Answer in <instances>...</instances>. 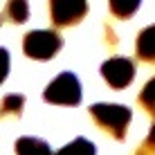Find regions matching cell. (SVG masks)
<instances>
[{"label": "cell", "instance_id": "obj_4", "mask_svg": "<svg viewBox=\"0 0 155 155\" xmlns=\"http://www.w3.org/2000/svg\"><path fill=\"white\" fill-rule=\"evenodd\" d=\"M101 77L113 90H124L135 79V63L128 56H113L101 63Z\"/></svg>", "mask_w": 155, "mask_h": 155}, {"label": "cell", "instance_id": "obj_6", "mask_svg": "<svg viewBox=\"0 0 155 155\" xmlns=\"http://www.w3.org/2000/svg\"><path fill=\"white\" fill-rule=\"evenodd\" d=\"M135 52H137V58H140V61L155 63V25L140 31L137 43H135Z\"/></svg>", "mask_w": 155, "mask_h": 155}, {"label": "cell", "instance_id": "obj_9", "mask_svg": "<svg viewBox=\"0 0 155 155\" xmlns=\"http://www.w3.org/2000/svg\"><path fill=\"white\" fill-rule=\"evenodd\" d=\"M94 153H97V148H94L92 142L85 140V137H77L70 144H65L63 148H58L54 155H94Z\"/></svg>", "mask_w": 155, "mask_h": 155}, {"label": "cell", "instance_id": "obj_1", "mask_svg": "<svg viewBox=\"0 0 155 155\" xmlns=\"http://www.w3.org/2000/svg\"><path fill=\"white\" fill-rule=\"evenodd\" d=\"M90 115L97 121V126L101 130L110 133L115 140H124L128 124H130V108L119 104H92L90 106Z\"/></svg>", "mask_w": 155, "mask_h": 155}, {"label": "cell", "instance_id": "obj_8", "mask_svg": "<svg viewBox=\"0 0 155 155\" xmlns=\"http://www.w3.org/2000/svg\"><path fill=\"white\" fill-rule=\"evenodd\" d=\"M5 18L9 23H16V25L27 23V18H29L27 0H7V5H5Z\"/></svg>", "mask_w": 155, "mask_h": 155}, {"label": "cell", "instance_id": "obj_3", "mask_svg": "<svg viewBox=\"0 0 155 155\" xmlns=\"http://www.w3.org/2000/svg\"><path fill=\"white\" fill-rule=\"evenodd\" d=\"M43 97L47 104L54 106H79L81 104V83H79L77 74L61 72L54 81H50Z\"/></svg>", "mask_w": 155, "mask_h": 155}, {"label": "cell", "instance_id": "obj_11", "mask_svg": "<svg viewBox=\"0 0 155 155\" xmlns=\"http://www.w3.org/2000/svg\"><path fill=\"white\" fill-rule=\"evenodd\" d=\"M23 104H25L23 94H7V97L2 99V110H0V115H2V117H9V115L20 117V113H23Z\"/></svg>", "mask_w": 155, "mask_h": 155}, {"label": "cell", "instance_id": "obj_2", "mask_svg": "<svg viewBox=\"0 0 155 155\" xmlns=\"http://www.w3.org/2000/svg\"><path fill=\"white\" fill-rule=\"evenodd\" d=\"M61 45H63V38L54 29H34V31H27L23 38L25 56L36 58V61H50L52 56H56Z\"/></svg>", "mask_w": 155, "mask_h": 155}, {"label": "cell", "instance_id": "obj_12", "mask_svg": "<svg viewBox=\"0 0 155 155\" xmlns=\"http://www.w3.org/2000/svg\"><path fill=\"white\" fill-rule=\"evenodd\" d=\"M140 106L146 110L148 115L155 117V77L142 88V92H140Z\"/></svg>", "mask_w": 155, "mask_h": 155}, {"label": "cell", "instance_id": "obj_13", "mask_svg": "<svg viewBox=\"0 0 155 155\" xmlns=\"http://www.w3.org/2000/svg\"><path fill=\"white\" fill-rule=\"evenodd\" d=\"M135 155H155V124L151 126V133H148L146 142L135 151Z\"/></svg>", "mask_w": 155, "mask_h": 155}, {"label": "cell", "instance_id": "obj_5", "mask_svg": "<svg viewBox=\"0 0 155 155\" xmlns=\"http://www.w3.org/2000/svg\"><path fill=\"white\" fill-rule=\"evenodd\" d=\"M88 14V0H50V18L56 27L81 23Z\"/></svg>", "mask_w": 155, "mask_h": 155}, {"label": "cell", "instance_id": "obj_10", "mask_svg": "<svg viewBox=\"0 0 155 155\" xmlns=\"http://www.w3.org/2000/svg\"><path fill=\"white\" fill-rule=\"evenodd\" d=\"M108 2H110V12H113L115 18L126 20L140 9L142 0H108Z\"/></svg>", "mask_w": 155, "mask_h": 155}, {"label": "cell", "instance_id": "obj_7", "mask_svg": "<svg viewBox=\"0 0 155 155\" xmlns=\"http://www.w3.org/2000/svg\"><path fill=\"white\" fill-rule=\"evenodd\" d=\"M16 155H54L50 144L38 137H18L16 142Z\"/></svg>", "mask_w": 155, "mask_h": 155}]
</instances>
